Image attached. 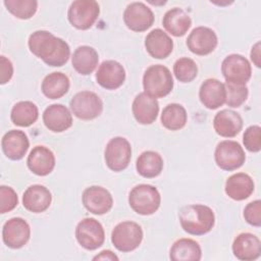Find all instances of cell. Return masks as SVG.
I'll use <instances>...</instances> for the list:
<instances>
[{
  "label": "cell",
  "instance_id": "cell-13",
  "mask_svg": "<svg viewBox=\"0 0 261 261\" xmlns=\"http://www.w3.org/2000/svg\"><path fill=\"white\" fill-rule=\"evenodd\" d=\"M30 237L31 227L23 218L13 217L6 221L3 225V242L11 249H19L23 247L29 242Z\"/></svg>",
  "mask_w": 261,
  "mask_h": 261
},
{
  "label": "cell",
  "instance_id": "cell-5",
  "mask_svg": "<svg viewBox=\"0 0 261 261\" xmlns=\"http://www.w3.org/2000/svg\"><path fill=\"white\" fill-rule=\"evenodd\" d=\"M143 241V229L134 221H122L115 225L111 232V242L120 252L137 249Z\"/></svg>",
  "mask_w": 261,
  "mask_h": 261
},
{
  "label": "cell",
  "instance_id": "cell-10",
  "mask_svg": "<svg viewBox=\"0 0 261 261\" xmlns=\"http://www.w3.org/2000/svg\"><path fill=\"white\" fill-rule=\"evenodd\" d=\"M75 238L79 244L86 250H96L105 241V231L102 224L95 218H84L75 227Z\"/></svg>",
  "mask_w": 261,
  "mask_h": 261
},
{
  "label": "cell",
  "instance_id": "cell-36",
  "mask_svg": "<svg viewBox=\"0 0 261 261\" xmlns=\"http://www.w3.org/2000/svg\"><path fill=\"white\" fill-rule=\"evenodd\" d=\"M226 90V105L232 108L240 107L248 98V88L246 85H236L230 83H225Z\"/></svg>",
  "mask_w": 261,
  "mask_h": 261
},
{
  "label": "cell",
  "instance_id": "cell-21",
  "mask_svg": "<svg viewBox=\"0 0 261 261\" xmlns=\"http://www.w3.org/2000/svg\"><path fill=\"white\" fill-rule=\"evenodd\" d=\"M132 110L136 120L139 123L151 124L157 118L159 112V103L155 98L143 92L138 94L134 99Z\"/></svg>",
  "mask_w": 261,
  "mask_h": 261
},
{
  "label": "cell",
  "instance_id": "cell-2",
  "mask_svg": "<svg viewBox=\"0 0 261 261\" xmlns=\"http://www.w3.org/2000/svg\"><path fill=\"white\" fill-rule=\"evenodd\" d=\"M178 217L182 229L193 236H203L209 232L215 223L213 210L202 204H191L182 207Z\"/></svg>",
  "mask_w": 261,
  "mask_h": 261
},
{
  "label": "cell",
  "instance_id": "cell-30",
  "mask_svg": "<svg viewBox=\"0 0 261 261\" xmlns=\"http://www.w3.org/2000/svg\"><path fill=\"white\" fill-rule=\"evenodd\" d=\"M69 79L65 73L52 72L46 75L42 82V92L49 99H59L69 90Z\"/></svg>",
  "mask_w": 261,
  "mask_h": 261
},
{
  "label": "cell",
  "instance_id": "cell-24",
  "mask_svg": "<svg viewBox=\"0 0 261 261\" xmlns=\"http://www.w3.org/2000/svg\"><path fill=\"white\" fill-rule=\"evenodd\" d=\"M147 52L156 59H164L173 50L172 39L161 29L152 30L145 39Z\"/></svg>",
  "mask_w": 261,
  "mask_h": 261
},
{
  "label": "cell",
  "instance_id": "cell-15",
  "mask_svg": "<svg viewBox=\"0 0 261 261\" xmlns=\"http://www.w3.org/2000/svg\"><path fill=\"white\" fill-rule=\"evenodd\" d=\"M218 43L215 32L207 27H197L189 35L187 46L196 55H207L214 51Z\"/></svg>",
  "mask_w": 261,
  "mask_h": 261
},
{
  "label": "cell",
  "instance_id": "cell-34",
  "mask_svg": "<svg viewBox=\"0 0 261 261\" xmlns=\"http://www.w3.org/2000/svg\"><path fill=\"white\" fill-rule=\"evenodd\" d=\"M4 5L11 14L20 19L31 18L38 9L36 0H5Z\"/></svg>",
  "mask_w": 261,
  "mask_h": 261
},
{
  "label": "cell",
  "instance_id": "cell-40",
  "mask_svg": "<svg viewBox=\"0 0 261 261\" xmlns=\"http://www.w3.org/2000/svg\"><path fill=\"white\" fill-rule=\"evenodd\" d=\"M0 83L1 85H4L8 83L13 74V65L11 61L6 58L5 56H0Z\"/></svg>",
  "mask_w": 261,
  "mask_h": 261
},
{
  "label": "cell",
  "instance_id": "cell-3",
  "mask_svg": "<svg viewBox=\"0 0 261 261\" xmlns=\"http://www.w3.org/2000/svg\"><path fill=\"white\" fill-rule=\"evenodd\" d=\"M143 87L147 95L155 99L163 98L173 89L172 74L164 65H151L144 73Z\"/></svg>",
  "mask_w": 261,
  "mask_h": 261
},
{
  "label": "cell",
  "instance_id": "cell-39",
  "mask_svg": "<svg viewBox=\"0 0 261 261\" xmlns=\"http://www.w3.org/2000/svg\"><path fill=\"white\" fill-rule=\"evenodd\" d=\"M244 217L249 224L259 227L261 225V201L249 203L244 209Z\"/></svg>",
  "mask_w": 261,
  "mask_h": 261
},
{
  "label": "cell",
  "instance_id": "cell-19",
  "mask_svg": "<svg viewBox=\"0 0 261 261\" xmlns=\"http://www.w3.org/2000/svg\"><path fill=\"white\" fill-rule=\"evenodd\" d=\"M213 127L220 137L233 138L243 128V118L233 110L223 109L215 114Z\"/></svg>",
  "mask_w": 261,
  "mask_h": 261
},
{
  "label": "cell",
  "instance_id": "cell-14",
  "mask_svg": "<svg viewBox=\"0 0 261 261\" xmlns=\"http://www.w3.org/2000/svg\"><path fill=\"white\" fill-rule=\"evenodd\" d=\"M85 208L93 214L107 213L113 206V198L108 190L100 186H92L83 192L82 196Z\"/></svg>",
  "mask_w": 261,
  "mask_h": 261
},
{
  "label": "cell",
  "instance_id": "cell-35",
  "mask_svg": "<svg viewBox=\"0 0 261 261\" xmlns=\"http://www.w3.org/2000/svg\"><path fill=\"white\" fill-rule=\"evenodd\" d=\"M173 73L180 83H190L197 76L198 66L193 59L181 57L174 62Z\"/></svg>",
  "mask_w": 261,
  "mask_h": 261
},
{
  "label": "cell",
  "instance_id": "cell-32",
  "mask_svg": "<svg viewBox=\"0 0 261 261\" xmlns=\"http://www.w3.org/2000/svg\"><path fill=\"white\" fill-rule=\"evenodd\" d=\"M39 110L35 103L31 101L17 102L11 109V121L18 126H30L37 121Z\"/></svg>",
  "mask_w": 261,
  "mask_h": 261
},
{
  "label": "cell",
  "instance_id": "cell-37",
  "mask_svg": "<svg viewBox=\"0 0 261 261\" xmlns=\"http://www.w3.org/2000/svg\"><path fill=\"white\" fill-rule=\"evenodd\" d=\"M245 148L250 152H259L261 150V127L259 125L249 126L243 136Z\"/></svg>",
  "mask_w": 261,
  "mask_h": 261
},
{
  "label": "cell",
  "instance_id": "cell-31",
  "mask_svg": "<svg viewBox=\"0 0 261 261\" xmlns=\"http://www.w3.org/2000/svg\"><path fill=\"white\" fill-rule=\"evenodd\" d=\"M136 168L138 173L143 177H156L163 169V159L155 151H145L138 157Z\"/></svg>",
  "mask_w": 261,
  "mask_h": 261
},
{
  "label": "cell",
  "instance_id": "cell-18",
  "mask_svg": "<svg viewBox=\"0 0 261 261\" xmlns=\"http://www.w3.org/2000/svg\"><path fill=\"white\" fill-rule=\"evenodd\" d=\"M1 147L4 155L10 160H20L27 154L30 142L22 130L11 129L7 132L2 140Z\"/></svg>",
  "mask_w": 261,
  "mask_h": 261
},
{
  "label": "cell",
  "instance_id": "cell-12",
  "mask_svg": "<svg viewBox=\"0 0 261 261\" xmlns=\"http://www.w3.org/2000/svg\"><path fill=\"white\" fill-rule=\"evenodd\" d=\"M125 25L134 32H145L154 22V13L143 2H133L128 4L123 12Z\"/></svg>",
  "mask_w": 261,
  "mask_h": 261
},
{
  "label": "cell",
  "instance_id": "cell-28",
  "mask_svg": "<svg viewBox=\"0 0 261 261\" xmlns=\"http://www.w3.org/2000/svg\"><path fill=\"white\" fill-rule=\"evenodd\" d=\"M99 62L98 52L91 46H80L77 47L71 57L72 67L76 72L83 75L92 73L97 67Z\"/></svg>",
  "mask_w": 261,
  "mask_h": 261
},
{
  "label": "cell",
  "instance_id": "cell-33",
  "mask_svg": "<svg viewBox=\"0 0 261 261\" xmlns=\"http://www.w3.org/2000/svg\"><path fill=\"white\" fill-rule=\"evenodd\" d=\"M188 120V114L184 106L171 103L165 106L161 113V123L169 130L181 129Z\"/></svg>",
  "mask_w": 261,
  "mask_h": 261
},
{
  "label": "cell",
  "instance_id": "cell-23",
  "mask_svg": "<svg viewBox=\"0 0 261 261\" xmlns=\"http://www.w3.org/2000/svg\"><path fill=\"white\" fill-rule=\"evenodd\" d=\"M43 122L54 133H62L72 125V116L67 107L62 104H52L43 112Z\"/></svg>",
  "mask_w": 261,
  "mask_h": 261
},
{
  "label": "cell",
  "instance_id": "cell-41",
  "mask_svg": "<svg viewBox=\"0 0 261 261\" xmlns=\"http://www.w3.org/2000/svg\"><path fill=\"white\" fill-rule=\"evenodd\" d=\"M251 60L253 61V63L256 65V67H260L261 66V62H260V42H257L251 50Z\"/></svg>",
  "mask_w": 261,
  "mask_h": 261
},
{
  "label": "cell",
  "instance_id": "cell-42",
  "mask_svg": "<svg viewBox=\"0 0 261 261\" xmlns=\"http://www.w3.org/2000/svg\"><path fill=\"white\" fill-rule=\"evenodd\" d=\"M93 260H118V257L113 253L111 252L110 250H104L102 252H100L98 255H96Z\"/></svg>",
  "mask_w": 261,
  "mask_h": 261
},
{
  "label": "cell",
  "instance_id": "cell-8",
  "mask_svg": "<svg viewBox=\"0 0 261 261\" xmlns=\"http://www.w3.org/2000/svg\"><path fill=\"white\" fill-rule=\"evenodd\" d=\"M214 159L218 167L226 171H232L245 163L246 154L238 142L224 140L217 144Z\"/></svg>",
  "mask_w": 261,
  "mask_h": 261
},
{
  "label": "cell",
  "instance_id": "cell-1",
  "mask_svg": "<svg viewBox=\"0 0 261 261\" xmlns=\"http://www.w3.org/2000/svg\"><path fill=\"white\" fill-rule=\"evenodd\" d=\"M30 51L49 66H62L69 58L68 44L49 31H36L29 38Z\"/></svg>",
  "mask_w": 261,
  "mask_h": 261
},
{
  "label": "cell",
  "instance_id": "cell-38",
  "mask_svg": "<svg viewBox=\"0 0 261 261\" xmlns=\"http://www.w3.org/2000/svg\"><path fill=\"white\" fill-rule=\"evenodd\" d=\"M18 204V198L15 191L6 186L0 187V213H6L13 210Z\"/></svg>",
  "mask_w": 261,
  "mask_h": 261
},
{
  "label": "cell",
  "instance_id": "cell-9",
  "mask_svg": "<svg viewBox=\"0 0 261 261\" xmlns=\"http://www.w3.org/2000/svg\"><path fill=\"white\" fill-rule=\"evenodd\" d=\"M105 162L109 169L113 171L124 170L132 158V147L129 142L122 137L111 139L105 148Z\"/></svg>",
  "mask_w": 261,
  "mask_h": 261
},
{
  "label": "cell",
  "instance_id": "cell-17",
  "mask_svg": "<svg viewBox=\"0 0 261 261\" xmlns=\"http://www.w3.org/2000/svg\"><path fill=\"white\" fill-rule=\"evenodd\" d=\"M199 98L206 108L217 109L226 101L225 85L216 79H207L200 87Z\"/></svg>",
  "mask_w": 261,
  "mask_h": 261
},
{
  "label": "cell",
  "instance_id": "cell-29",
  "mask_svg": "<svg viewBox=\"0 0 261 261\" xmlns=\"http://www.w3.org/2000/svg\"><path fill=\"white\" fill-rule=\"evenodd\" d=\"M202 257V250L198 242L192 239H179L170 248L169 258L173 261H199Z\"/></svg>",
  "mask_w": 261,
  "mask_h": 261
},
{
  "label": "cell",
  "instance_id": "cell-20",
  "mask_svg": "<svg viewBox=\"0 0 261 261\" xmlns=\"http://www.w3.org/2000/svg\"><path fill=\"white\" fill-rule=\"evenodd\" d=\"M27 163L29 169L33 173L39 176H45L51 173L54 169L55 156L49 148L45 146H36L30 152Z\"/></svg>",
  "mask_w": 261,
  "mask_h": 261
},
{
  "label": "cell",
  "instance_id": "cell-16",
  "mask_svg": "<svg viewBox=\"0 0 261 261\" xmlns=\"http://www.w3.org/2000/svg\"><path fill=\"white\" fill-rule=\"evenodd\" d=\"M97 83L106 90H116L125 81L123 66L115 60L103 61L96 72Z\"/></svg>",
  "mask_w": 261,
  "mask_h": 261
},
{
  "label": "cell",
  "instance_id": "cell-22",
  "mask_svg": "<svg viewBox=\"0 0 261 261\" xmlns=\"http://www.w3.org/2000/svg\"><path fill=\"white\" fill-rule=\"evenodd\" d=\"M232 253L238 259L243 261L256 260L261 255V242L253 233H240L233 240Z\"/></svg>",
  "mask_w": 261,
  "mask_h": 261
},
{
  "label": "cell",
  "instance_id": "cell-6",
  "mask_svg": "<svg viewBox=\"0 0 261 261\" xmlns=\"http://www.w3.org/2000/svg\"><path fill=\"white\" fill-rule=\"evenodd\" d=\"M100 13V6L95 0L73 1L67 12V17L72 27L77 30H88L97 20Z\"/></svg>",
  "mask_w": 261,
  "mask_h": 261
},
{
  "label": "cell",
  "instance_id": "cell-11",
  "mask_svg": "<svg viewBox=\"0 0 261 261\" xmlns=\"http://www.w3.org/2000/svg\"><path fill=\"white\" fill-rule=\"evenodd\" d=\"M221 71L226 83L236 85H246L252 75L250 62L240 54L226 56L221 63Z\"/></svg>",
  "mask_w": 261,
  "mask_h": 261
},
{
  "label": "cell",
  "instance_id": "cell-27",
  "mask_svg": "<svg viewBox=\"0 0 261 261\" xmlns=\"http://www.w3.org/2000/svg\"><path fill=\"white\" fill-rule=\"evenodd\" d=\"M162 23L164 29L174 37H182L192 25L190 15L181 8L174 7L166 11Z\"/></svg>",
  "mask_w": 261,
  "mask_h": 261
},
{
  "label": "cell",
  "instance_id": "cell-25",
  "mask_svg": "<svg viewBox=\"0 0 261 261\" xmlns=\"http://www.w3.org/2000/svg\"><path fill=\"white\" fill-rule=\"evenodd\" d=\"M51 201L52 196L50 191L42 185L29 187L22 196L23 207L33 213L44 212L49 208Z\"/></svg>",
  "mask_w": 261,
  "mask_h": 261
},
{
  "label": "cell",
  "instance_id": "cell-26",
  "mask_svg": "<svg viewBox=\"0 0 261 261\" xmlns=\"http://www.w3.org/2000/svg\"><path fill=\"white\" fill-rule=\"evenodd\" d=\"M254 188V181L249 174L245 172H238L226 179L224 191L232 200L243 201L252 195Z\"/></svg>",
  "mask_w": 261,
  "mask_h": 261
},
{
  "label": "cell",
  "instance_id": "cell-7",
  "mask_svg": "<svg viewBox=\"0 0 261 261\" xmlns=\"http://www.w3.org/2000/svg\"><path fill=\"white\" fill-rule=\"evenodd\" d=\"M69 107L77 118L91 120L102 113L103 102L96 93L92 91H82L71 98Z\"/></svg>",
  "mask_w": 261,
  "mask_h": 261
},
{
  "label": "cell",
  "instance_id": "cell-4",
  "mask_svg": "<svg viewBox=\"0 0 261 261\" xmlns=\"http://www.w3.org/2000/svg\"><path fill=\"white\" fill-rule=\"evenodd\" d=\"M161 203L158 190L151 185H138L129 192L128 204L138 214L151 215L155 213Z\"/></svg>",
  "mask_w": 261,
  "mask_h": 261
}]
</instances>
